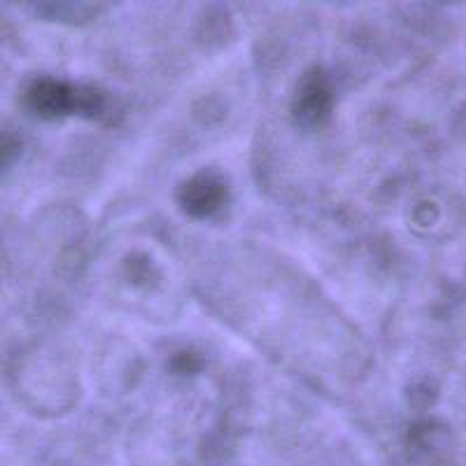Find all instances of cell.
Segmentation results:
<instances>
[{"label":"cell","instance_id":"obj_1","mask_svg":"<svg viewBox=\"0 0 466 466\" xmlns=\"http://www.w3.org/2000/svg\"><path fill=\"white\" fill-rule=\"evenodd\" d=\"M28 107L40 116H66L85 115L96 116L103 110V96L94 89H77L58 80H37L33 82L26 94Z\"/></svg>","mask_w":466,"mask_h":466},{"label":"cell","instance_id":"obj_2","mask_svg":"<svg viewBox=\"0 0 466 466\" xmlns=\"http://www.w3.org/2000/svg\"><path fill=\"white\" fill-rule=\"evenodd\" d=\"M180 208L191 218H208L227 201V187L215 175H197L180 189Z\"/></svg>","mask_w":466,"mask_h":466},{"label":"cell","instance_id":"obj_3","mask_svg":"<svg viewBox=\"0 0 466 466\" xmlns=\"http://www.w3.org/2000/svg\"><path fill=\"white\" fill-rule=\"evenodd\" d=\"M331 110V86L322 75H310L297 96V116L301 124H322Z\"/></svg>","mask_w":466,"mask_h":466},{"label":"cell","instance_id":"obj_4","mask_svg":"<svg viewBox=\"0 0 466 466\" xmlns=\"http://www.w3.org/2000/svg\"><path fill=\"white\" fill-rule=\"evenodd\" d=\"M16 152H19V143H16L15 136L0 133V170H5L15 161Z\"/></svg>","mask_w":466,"mask_h":466}]
</instances>
